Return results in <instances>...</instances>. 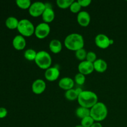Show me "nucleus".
I'll return each mask as SVG.
<instances>
[{
    "instance_id": "obj_5",
    "label": "nucleus",
    "mask_w": 127,
    "mask_h": 127,
    "mask_svg": "<svg viewBox=\"0 0 127 127\" xmlns=\"http://www.w3.org/2000/svg\"><path fill=\"white\" fill-rule=\"evenodd\" d=\"M35 27L33 24L27 19H24L19 21L17 31L23 37H31L34 33Z\"/></svg>"
},
{
    "instance_id": "obj_12",
    "label": "nucleus",
    "mask_w": 127,
    "mask_h": 127,
    "mask_svg": "<svg viewBox=\"0 0 127 127\" xmlns=\"http://www.w3.org/2000/svg\"><path fill=\"white\" fill-rule=\"evenodd\" d=\"M77 21L81 27H88L91 22L90 14L86 11H80L77 16Z\"/></svg>"
},
{
    "instance_id": "obj_31",
    "label": "nucleus",
    "mask_w": 127,
    "mask_h": 127,
    "mask_svg": "<svg viewBox=\"0 0 127 127\" xmlns=\"http://www.w3.org/2000/svg\"><path fill=\"white\" fill-rule=\"evenodd\" d=\"M91 127H103L101 124L99 122H94V124Z\"/></svg>"
},
{
    "instance_id": "obj_7",
    "label": "nucleus",
    "mask_w": 127,
    "mask_h": 127,
    "mask_svg": "<svg viewBox=\"0 0 127 127\" xmlns=\"http://www.w3.org/2000/svg\"><path fill=\"white\" fill-rule=\"evenodd\" d=\"M50 32V27L48 24L42 22L36 26L35 29V35L39 39H43L49 35Z\"/></svg>"
},
{
    "instance_id": "obj_20",
    "label": "nucleus",
    "mask_w": 127,
    "mask_h": 127,
    "mask_svg": "<svg viewBox=\"0 0 127 127\" xmlns=\"http://www.w3.org/2000/svg\"><path fill=\"white\" fill-rule=\"evenodd\" d=\"M37 52H36L34 50L29 48V49H27L25 51L24 56L26 60L30 61V62H32V61H35L36 56H37Z\"/></svg>"
},
{
    "instance_id": "obj_4",
    "label": "nucleus",
    "mask_w": 127,
    "mask_h": 127,
    "mask_svg": "<svg viewBox=\"0 0 127 127\" xmlns=\"http://www.w3.org/2000/svg\"><path fill=\"white\" fill-rule=\"evenodd\" d=\"M36 64L42 69H47L50 68L52 63V57L48 52L45 51H40L37 52L35 60Z\"/></svg>"
},
{
    "instance_id": "obj_15",
    "label": "nucleus",
    "mask_w": 127,
    "mask_h": 127,
    "mask_svg": "<svg viewBox=\"0 0 127 127\" xmlns=\"http://www.w3.org/2000/svg\"><path fill=\"white\" fill-rule=\"evenodd\" d=\"M58 86L61 89L66 91L73 89L74 86V81L69 77H64L59 81Z\"/></svg>"
},
{
    "instance_id": "obj_13",
    "label": "nucleus",
    "mask_w": 127,
    "mask_h": 127,
    "mask_svg": "<svg viewBox=\"0 0 127 127\" xmlns=\"http://www.w3.org/2000/svg\"><path fill=\"white\" fill-rule=\"evenodd\" d=\"M46 8L45 9L44 12H43L42 15V19H43V22L45 23H50L53 22L55 19V12L53 10L51 6H48L47 4H45Z\"/></svg>"
},
{
    "instance_id": "obj_26",
    "label": "nucleus",
    "mask_w": 127,
    "mask_h": 127,
    "mask_svg": "<svg viewBox=\"0 0 127 127\" xmlns=\"http://www.w3.org/2000/svg\"><path fill=\"white\" fill-rule=\"evenodd\" d=\"M74 81L78 85H83L86 81L85 76L81 73H78L76 74L75 77H74Z\"/></svg>"
},
{
    "instance_id": "obj_24",
    "label": "nucleus",
    "mask_w": 127,
    "mask_h": 127,
    "mask_svg": "<svg viewBox=\"0 0 127 127\" xmlns=\"http://www.w3.org/2000/svg\"><path fill=\"white\" fill-rule=\"evenodd\" d=\"M75 56L78 60L83 62V61H84V60L86 59L87 52L84 48H81L75 52Z\"/></svg>"
},
{
    "instance_id": "obj_19",
    "label": "nucleus",
    "mask_w": 127,
    "mask_h": 127,
    "mask_svg": "<svg viewBox=\"0 0 127 127\" xmlns=\"http://www.w3.org/2000/svg\"><path fill=\"white\" fill-rule=\"evenodd\" d=\"M76 115L78 118L83 119L87 117L90 116V109L80 106L79 107L77 108L76 110Z\"/></svg>"
},
{
    "instance_id": "obj_6",
    "label": "nucleus",
    "mask_w": 127,
    "mask_h": 127,
    "mask_svg": "<svg viewBox=\"0 0 127 127\" xmlns=\"http://www.w3.org/2000/svg\"><path fill=\"white\" fill-rule=\"evenodd\" d=\"M45 8V4L42 2L37 1L32 3L31 7L29 9V12L32 17H38L39 16H42Z\"/></svg>"
},
{
    "instance_id": "obj_21",
    "label": "nucleus",
    "mask_w": 127,
    "mask_h": 127,
    "mask_svg": "<svg viewBox=\"0 0 127 127\" xmlns=\"http://www.w3.org/2000/svg\"><path fill=\"white\" fill-rule=\"evenodd\" d=\"M66 99L70 101H73V100H78V94L76 92L75 89H70V90L66 91L64 94Z\"/></svg>"
},
{
    "instance_id": "obj_16",
    "label": "nucleus",
    "mask_w": 127,
    "mask_h": 127,
    "mask_svg": "<svg viewBox=\"0 0 127 127\" xmlns=\"http://www.w3.org/2000/svg\"><path fill=\"white\" fill-rule=\"evenodd\" d=\"M94 70L98 73H104L107 69L106 62L102 59H97L94 63Z\"/></svg>"
},
{
    "instance_id": "obj_29",
    "label": "nucleus",
    "mask_w": 127,
    "mask_h": 127,
    "mask_svg": "<svg viewBox=\"0 0 127 127\" xmlns=\"http://www.w3.org/2000/svg\"><path fill=\"white\" fill-rule=\"evenodd\" d=\"M78 2L81 7H86L89 6L91 3V0H78Z\"/></svg>"
},
{
    "instance_id": "obj_2",
    "label": "nucleus",
    "mask_w": 127,
    "mask_h": 127,
    "mask_svg": "<svg viewBox=\"0 0 127 127\" xmlns=\"http://www.w3.org/2000/svg\"><path fill=\"white\" fill-rule=\"evenodd\" d=\"M81 107L91 109L98 102V97L95 93L90 91H83L78 98Z\"/></svg>"
},
{
    "instance_id": "obj_11",
    "label": "nucleus",
    "mask_w": 127,
    "mask_h": 127,
    "mask_svg": "<svg viewBox=\"0 0 127 127\" xmlns=\"http://www.w3.org/2000/svg\"><path fill=\"white\" fill-rule=\"evenodd\" d=\"M60 70L56 67H50L46 69L45 73V78L47 81L53 82L58 79L60 76Z\"/></svg>"
},
{
    "instance_id": "obj_33",
    "label": "nucleus",
    "mask_w": 127,
    "mask_h": 127,
    "mask_svg": "<svg viewBox=\"0 0 127 127\" xmlns=\"http://www.w3.org/2000/svg\"><path fill=\"white\" fill-rule=\"evenodd\" d=\"M114 43V40H113V39H110V45H112Z\"/></svg>"
},
{
    "instance_id": "obj_1",
    "label": "nucleus",
    "mask_w": 127,
    "mask_h": 127,
    "mask_svg": "<svg viewBox=\"0 0 127 127\" xmlns=\"http://www.w3.org/2000/svg\"><path fill=\"white\" fill-rule=\"evenodd\" d=\"M64 44L67 49L76 52L77 50L83 48L84 47V38L79 33H71L65 38Z\"/></svg>"
},
{
    "instance_id": "obj_34",
    "label": "nucleus",
    "mask_w": 127,
    "mask_h": 127,
    "mask_svg": "<svg viewBox=\"0 0 127 127\" xmlns=\"http://www.w3.org/2000/svg\"><path fill=\"white\" fill-rule=\"evenodd\" d=\"M75 127H84L82 126L81 125H77V126H76Z\"/></svg>"
},
{
    "instance_id": "obj_25",
    "label": "nucleus",
    "mask_w": 127,
    "mask_h": 127,
    "mask_svg": "<svg viewBox=\"0 0 127 127\" xmlns=\"http://www.w3.org/2000/svg\"><path fill=\"white\" fill-rule=\"evenodd\" d=\"M94 122L95 121L94 120V119L91 116H89L81 119V125L84 127H91L94 124Z\"/></svg>"
},
{
    "instance_id": "obj_8",
    "label": "nucleus",
    "mask_w": 127,
    "mask_h": 127,
    "mask_svg": "<svg viewBox=\"0 0 127 127\" xmlns=\"http://www.w3.org/2000/svg\"><path fill=\"white\" fill-rule=\"evenodd\" d=\"M94 70V64L87 60L83 61L78 65L79 73L84 74V76L91 74Z\"/></svg>"
},
{
    "instance_id": "obj_23",
    "label": "nucleus",
    "mask_w": 127,
    "mask_h": 127,
    "mask_svg": "<svg viewBox=\"0 0 127 127\" xmlns=\"http://www.w3.org/2000/svg\"><path fill=\"white\" fill-rule=\"evenodd\" d=\"M74 2L73 0H57V4L60 8L67 9Z\"/></svg>"
},
{
    "instance_id": "obj_18",
    "label": "nucleus",
    "mask_w": 127,
    "mask_h": 127,
    "mask_svg": "<svg viewBox=\"0 0 127 127\" xmlns=\"http://www.w3.org/2000/svg\"><path fill=\"white\" fill-rule=\"evenodd\" d=\"M19 22V21H18L17 18L11 16V17H9L8 18L6 19L5 24H6V26L7 28L9 29L13 30L17 29Z\"/></svg>"
},
{
    "instance_id": "obj_27",
    "label": "nucleus",
    "mask_w": 127,
    "mask_h": 127,
    "mask_svg": "<svg viewBox=\"0 0 127 127\" xmlns=\"http://www.w3.org/2000/svg\"><path fill=\"white\" fill-rule=\"evenodd\" d=\"M81 9V6L79 4L78 1H74L69 7L71 12L73 13H79Z\"/></svg>"
},
{
    "instance_id": "obj_3",
    "label": "nucleus",
    "mask_w": 127,
    "mask_h": 127,
    "mask_svg": "<svg viewBox=\"0 0 127 127\" xmlns=\"http://www.w3.org/2000/svg\"><path fill=\"white\" fill-rule=\"evenodd\" d=\"M107 114V107L105 104L101 102H98L90 109V116L97 122L105 120Z\"/></svg>"
},
{
    "instance_id": "obj_9",
    "label": "nucleus",
    "mask_w": 127,
    "mask_h": 127,
    "mask_svg": "<svg viewBox=\"0 0 127 127\" xmlns=\"http://www.w3.org/2000/svg\"><path fill=\"white\" fill-rule=\"evenodd\" d=\"M95 43L99 48L105 49L110 46V38L106 35L99 33L95 37Z\"/></svg>"
},
{
    "instance_id": "obj_28",
    "label": "nucleus",
    "mask_w": 127,
    "mask_h": 127,
    "mask_svg": "<svg viewBox=\"0 0 127 127\" xmlns=\"http://www.w3.org/2000/svg\"><path fill=\"white\" fill-rule=\"evenodd\" d=\"M97 60V56L94 52H89L87 53L86 59V60L88 61V62H91V63H94V62L96 61Z\"/></svg>"
},
{
    "instance_id": "obj_14",
    "label": "nucleus",
    "mask_w": 127,
    "mask_h": 127,
    "mask_svg": "<svg viewBox=\"0 0 127 127\" xmlns=\"http://www.w3.org/2000/svg\"><path fill=\"white\" fill-rule=\"evenodd\" d=\"M12 46L17 50H22L26 46V41L24 37L21 35H16L12 40Z\"/></svg>"
},
{
    "instance_id": "obj_10",
    "label": "nucleus",
    "mask_w": 127,
    "mask_h": 127,
    "mask_svg": "<svg viewBox=\"0 0 127 127\" xmlns=\"http://www.w3.org/2000/svg\"><path fill=\"white\" fill-rule=\"evenodd\" d=\"M46 89V83L43 79H37L32 84V91L37 95L42 94Z\"/></svg>"
},
{
    "instance_id": "obj_32",
    "label": "nucleus",
    "mask_w": 127,
    "mask_h": 127,
    "mask_svg": "<svg viewBox=\"0 0 127 127\" xmlns=\"http://www.w3.org/2000/svg\"><path fill=\"white\" fill-rule=\"evenodd\" d=\"M75 91H76V93H77V94H78V95H79V94H80L83 91L82 90L81 88H76V89H75Z\"/></svg>"
},
{
    "instance_id": "obj_22",
    "label": "nucleus",
    "mask_w": 127,
    "mask_h": 127,
    "mask_svg": "<svg viewBox=\"0 0 127 127\" xmlns=\"http://www.w3.org/2000/svg\"><path fill=\"white\" fill-rule=\"evenodd\" d=\"M16 2L17 6L19 8L22 9H29L31 4H32L31 1L30 0H17Z\"/></svg>"
},
{
    "instance_id": "obj_30",
    "label": "nucleus",
    "mask_w": 127,
    "mask_h": 127,
    "mask_svg": "<svg viewBox=\"0 0 127 127\" xmlns=\"http://www.w3.org/2000/svg\"><path fill=\"white\" fill-rule=\"evenodd\" d=\"M7 115V110L4 107H0V119H4Z\"/></svg>"
},
{
    "instance_id": "obj_17",
    "label": "nucleus",
    "mask_w": 127,
    "mask_h": 127,
    "mask_svg": "<svg viewBox=\"0 0 127 127\" xmlns=\"http://www.w3.org/2000/svg\"><path fill=\"white\" fill-rule=\"evenodd\" d=\"M49 48L53 53H55V54L59 53L62 50V42L57 39L52 40L50 42Z\"/></svg>"
}]
</instances>
